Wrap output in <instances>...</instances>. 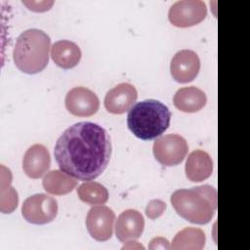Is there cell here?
I'll list each match as a JSON object with an SVG mask.
<instances>
[{
    "instance_id": "52a82bcc",
    "label": "cell",
    "mask_w": 250,
    "mask_h": 250,
    "mask_svg": "<svg viewBox=\"0 0 250 250\" xmlns=\"http://www.w3.org/2000/svg\"><path fill=\"white\" fill-rule=\"evenodd\" d=\"M207 16V8L201 0H182L169 9V21L177 27H188L201 22Z\"/></svg>"
},
{
    "instance_id": "5b68a950",
    "label": "cell",
    "mask_w": 250,
    "mask_h": 250,
    "mask_svg": "<svg viewBox=\"0 0 250 250\" xmlns=\"http://www.w3.org/2000/svg\"><path fill=\"white\" fill-rule=\"evenodd\" d=\"M57 214V200L45 193H36L27 197L21 206L22 217L34 225L48 224L56 218Z\"/></svg>"
},
{
    "instance_id": "277c9868",
    "label": "cell",
    "mask_w": 250,
    "mask_h": 250,
    "mask_svg": "<svg viewBox=\"0 0 250 250\" xmlns=\"http://www.w3.org/2000/svg\"><path fill=\"white\" fill-rule=\"evenodd\" d=\"M50 36L41 29L29 28L17 38L13 60L16 66L27 74L42 71L49 62Z\"/></svg>"
},
{
    "instance_id": "7a4b0ae2",
    "label": "cell",
    "mask_w": 250,
    "mask_h": 250,
    "mask_svg": "<svg viewBox=\"0 0 250 250\" xmlns=\"http://www.w3.org/2000/svg\"><path fill=\"white\" fill-rule=\"evenodd\" d=\"M170 201L182 218L192 224L205 225L217 209V190L210 185L181 188L172 193Z\"/></svg>"
},
{
    "instance_id": "44dd1931",
    "label": "cell",
    "mask_w": 250,
    "mask_h": 250,
    "mask_svg": "<svg viewBox=\"0 0 250 250\" xmlns=\"http://www.w3.org/2000/svg\"><path fill=\"white\" fill-rule=\"evenodd\" d=\"M23 4H25L28 9L35 11V12H44L47 11L51 8V6L54 4L53 1H31V2H26L22 1Z\"/></svg>"
},
{
    "instance_id": "30bf717a",
    "label": "cell",
    "mask_w": 250,
    "mask_h": 250,
    "mask_svg": "<svg viewBox=\"0 0 250 250\" xmlns=\"http://www.w3.org/2000/svg\"><path fill=\"white\" fill-rule=\"evenodd\" d=\"M200 70V60L192 50L178 51L170 62V72L175 81L188 83L194 80Z\"/></svg>"
},
{
    "instance_id": "e0dca14e",
    "label": "cell",
    "mask_w": 250,
    "mask_h": 250,
    "mask_svg": "<svg viewBox=\"0 0 250 250\" xmlns=\"http://www.w3.org/2000/svg\"><path fill=\"white\" fill-rule=\"evenodd\" d=\"M44 189L54 195H64L74 189L77 180L62 170L49 171L43 178Z\"/></svg>"
},
{
    "instance_id": "ba28073f",
    "label": "cell",
    "mask_w": 250,
    "mask_h": 250,
    "mask_svg": "<svg viewBox=\"0 0 250 250\" xmlns=\"http://www.w3.org/2000/svg\"><path fill=\"white\" fill-rule=\"evenodd\" d=\"M115 214L107 206L103 204L92 207L86 217V228L94 239L98 241L108 240L113 232Z\"/></svg>"
},
{
    "instance_id": "9c48e42d",
    "label": "cell",
    "mask_w": 250,
    "mask_h": 250,
    "mask_svg": "<svg viewBox=\"0 0 250 250\" xmlns=\"http://www.w3.org/2000/svg\"><path fill=\"white\" fill-rule=\"evenodd\" d=\"M64 104L68 112L80 117L91 116L100 107L98 96L92 90L82 86L70 89L65 96Z\"/></svg>"
},
{
    "instance_id": "2e32d148",
    "label": "cell",
    "mask_w": 250,
    "mask_h": 250,
    "mask_svg": "<svg viewBox=\"0 0 250 250\" xmlns=\"http://www.w3.org/2000/svg\"><path fill=\"white\" fill-rule=\"evenodd\" d=\"M173 103L179 110L191 113L199 111L205 106L207 97L199 88L194 86L184 87L175 93Z\"/></svg>"
},
{
    "instance_id": "8fae6325",
    "label": "cell",
    "mask_w": 250,
    "mask_h": 250,
    "mask_svg": "<svg viewBox=\"0 0 250 250\" xmlns=\"http://www.w3.org/2000/svg\"><path fill=\"white\" fill-rule=\"evenodd\" d=\"M138 98V92L130 83H119L110 89L104 97L105 109L113 114H122L133 106Z\"/></svg>"
},
{
    "instance_id": "ac0fdd59",
    "label": "cell",
    "mask_w": 250,
    "mask_h": 250,
    "mask_svg": "<svg viewBox=\"0 0 250 250\" xmlns=\"http://www.w3.org/2000/svg\"><path fill=\"white\" fill-rule=\"evenodd\" d=\"M206 237L198 228H185L174 236L170 249L173 250H201L205 245Z\"/></svg>"
},
{
    "instance_id": "6da1fadb",
    "label": "cell",
    "mask_w": 250,
    "mask_h": 250,
    "mask_svg": "<svg viewBox=\"0 0 250 250\" xmlns=\"http://www.w3.org/2000/svg\"><path fill=\"white\" fill-rule=\"evenodd\" d=\"M111 151L107 131L97 123L83 121L64 130L54 154L62 171L80 181H92L105 170Z\"/></svg>"
},
{
    "instance_id": "7402d4cb",
    "label": "cell",
    "mask_w": 250,
    "mask_h": 250,
    "mask_svg": "<svg viewBox=\"0 0 250 250\" xmlns=\"http://www.w3.org/2000/svg\"><path fill=\"white\" fill-rule=\"evenodd\" d=\"M148 248L151 249V250H155V249L168 250V249H170V244H169V241L166 238L161 237V236H157V237H154L150 240Z\"/></svg>"
},
{
    "instance_id": "8992f818",
    "label": "cell",
    "mask_w": 250,
    "mask_h": 250,
    "mask_svg": "<svg viewBox=\"0 0 250 250\" xmlns=\"http://www.w3.org/2000/svg\"><path fill=\"white\" fill-rule=\"evenodd\" d=\"M153 155L164 166L180 164L187 156L188 146L187 141L178 134H168L156 139L153 143Z\"/></svg>"
},
{
    "instance_id": "5bb4252c",
    "label": "cell",
    "mask_w": 250,
    "mask_h": 250,
    "mask_svg": "<svg viewBox=\"0 0 250 250\" xmlns=\"http://www.w3.org/2000/svg\"><path fill=\"white\" fill-rule=\"evenodd\" d=\"M187 178L191 182H202L209 178L213 172L211 156L204 150L196 149L188 156L185 166Z\"/></svg>"
},
{
    "instance_id": "d6986e66",
    "label": "cell",
    "mask_w": 250,
    "mask_h": 250,
    "mask_svg": "<svg viewBox=\"0 0 250 250\" xmlns=\"http://www.w3.org/2000/svg\"><path fill=\"white\" fill-rule=\"evenodd\" d=\"M79 199L89 205H102L108 199V191L98 182L86 181L77 188Z\"/></svg>"
},
{
    "instance_id": "3957f363",
    "label": "cell",
    "mask_w": 250,
    "mask_h": 250,
    "mask_svg": "<svg viewBox=\"0 0 250 250\" xmlns=\"http://www.w3.org/2000/svg\"><path fill=\"white\" fill-rule=\"evenodd\" d=\"M171 120L167 105L156 100H145L133 105L127 115L129 130L139 139L148 141L164 133Z\"/></svg>"
},
{
    "instance_id": "7c38bea8",
    "label": "cell",
    "mask_w": 250,
    "mask_h": 250,
    "mask_svg": "<svg viewBox=\"0 0 250 250\" xmlns=\"http://www.w3.org/2000/svg\"><path fill=\"white\" fill-rule=\"evenodd\" d=\"M145 229L143 215L135 209L123 211L115 224V235L121 242L135 240L141 237Z\"/></svg>"
},
{
    "instance_id": "9a60e30c",
    "label": "cell",
    "mask_w": 250,
    "mask_h": 250,
    "mask_svg": "<svg viewBox=\"0 0 250 250\" xmlns=\"http://www.w3.org/2000/svg\"><path fill=\"white\" fill-rule=\"evenodd\" d=\"M51 58L58 66L69 69L76 66L80 62L81 50L72 41L59 40L51 47Z\"/></svg>"
},
{
    "instance_id": "4fadbf2b",
    "label": "cell",
    "mask_w": 250,
    "mask_h": 250,
    "mask_svg": "<svg viewBox=\"0 0 250 250\" xmlns=\"http://www.w3.org/2000/svg\"><path fill=\"white\" fill-rule=\"evenodd\" d=\"M51 156L49 150L41 144L31 146L22 158V169L31 179L41 178L50 168Z\"/></svg>"
},
{
    "instance_id": "ffe728a7",
    "label": "cell",
    "mask_w": 250,
    "mask_h": 250,
    "mask_svg": "<svg viewBox=\"0 0 250 250\" xmlns=\"http://www.w3.org/2000/svg\"><path fill=\"white\" fill-rule=\"evenodd\" d=\"M166 210V203L161 199L150 200L146 207V215L150 220L159 218Z\"/></svg>"
}]
</instances>
